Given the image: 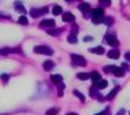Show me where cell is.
<instances>
[{
	"label": "cell",
	"mask_w": 130,
	"mask_h": 115,
	"mask_svg": "<svg viewBox=\"0 0 130 115\" xmlns=\"http://www.w3.org/2000/svg\"><path fill=\"white\" fill-rule=\"evenodd\" d=\"M103 15H104V10L103 8H94L93 11H92V21H93V23L94 25H97V23H101L104 21L103 18Z\"/></svg>",
	"instance_id": "obj_1"
},
{
	"label": "cell",
	"mask_w": 130,
	"mask_h": 115,
	"mask_svg": "<svg viewBox=\"0 0 130 115\" xmlns=\"http://www.w3.org/2000/svg\"><path fill=\"white\" fill-rule=\"evenodd\" d=\"M34 52L36 54H41V55H48V56L54 54V51L50 47H47V45H37V47H34Z\"/></svg>",
	"instance_id": "obj_2"
},
{
	"label": "cell",
	"mask_w": 130,
	"mask_h": 115,
	"mask_svg": "<svg viewBox=\"0 0 130 115\" xmlns=\"http://www.w3.org/2000/svg\"><path fill=\"white\" fill-rule=\"evenodd\" d=\"M71 60L75 66H86V60L85 58H82L81 55H75V54H71Z\"/></svg>",
	"instance_id": "obj_3"
},
{
	"label": "cell",
	"mask_w": 130,
	"mask_h": 115,
	"mask_svg": "<svg viewBox=\"0 0 130 115\" xmlns=\"http://www.w3.org/2000/svg\"><path fill=\"white\" fill-rule=\"evenodd\" d=\"M105 41H107L111 47H117V45L119 44L117 36H115V34H112V33H110V34H107V36H105Z\"/></svg>",
	"instance_id": "obj_4"
},
{
	"label": "cell",
	"mask_w": 130,
	"mask_h": 115,
	"mask_svg": "<svg viewBox=\"0 0 130 115\" xmlns=\"http://www.w3.org/2000/svg\"><path fill=\"white\" fill-rule=\"evenodd\" d=\"M47 12V8H40V10H37V8H33L30 11V15L33 17V18H37L38 15H41V14H45Z\"/></svg>",
	"instance_id": "obj_5"
},
{
	"label": "cell",
	"mask_w": 130,
	"mask_h": 115,
	"mask_svg": "<svg viewBox=\"0 0 130 115\" xmlns=\"http://www.w3.org/2000/svg\"><path fill=\"white\" fill-rule=\"evenodd\" d=\"M112 73H114L115 77H123V75H125V70H123L122 67H118V66H114Z\"/></svg>",
	"instance_id": "obj_6"
},
{
	"label": "cell",
	"mask_w": 130,
	"mask_h": 115,
	"mask_svg": "<svg viewBox=\"0 0 130 115\" xmlns=\"http://www.w3.org/2000/svg\"><path fill=\"white\" fill-rule=\"evenodd\" d=\"M51 81L55 84V85H60L63 84V77L59 75V74H55V75H51Z\"/></svg>",
	"instance_id": "obj_7"
},
{
	"label": "cell",
	"mask_w": 130,
	"mask_h": 115,
	"mask_svg": "<svg viewBox=\"0 0 130 115\" xmlns=\"http://www.w3.org/2000/svg\"><path fill=\"white\" fill-rule=\"evenodd\" d=\"M41 27H54L55 26V21L54 19H44L43 22L40 23Z\"/></svg>",
	"instance_id": "obj_8"
},
{
	"label": "cell",
	"mask_w": 130,
	"mask_h": 115,
	"mask_svg": "<svg viewBox=\"0 0 130 115\" xmlns=\"http://www.w3.org/2000/svg\"><path fill=\"white\" fill-rule=\"evenodd\" d=\"M90 78H92V81H93L94 85L101 81V77H100V74L97 71H92V73H90Z\"/></svg>",
	"instance_id": "obj_9"
},
{
	"label": "cell",
	"mask_w": 130,
	"mask_h": 115,
	"mask_svg": "<svg viewBox=\"0 0 130 115\" xmlns=\"http://www.w3.org/2000/svg\"><path fill=\"white\" fill-rule=\"evenodd\" d=\"M62 18H63V21H64V22H74L75 17L73 15L71 12H64V14L62 15Z\"/></svg>",
	"instance_id": "obj_10"
},
{
	"label": "cell",
	"mask_w": 130,
	"mask_h": 115,
	"mask_svg": "<svg viewBox=\"0 0 130 115\" xmlns=\"http://www.w3.org/2000/svg\"><path fill=\"white\" fill-rule=\"evenodd\" d=\"M118 92H119V88H118V86H115V88L112 89L111 92L107 95V97H105V99H108V100H112L115 96H117V93H118Z\"/></svg>",
	"instance_id": "obj_11"
},
{
	"label": "cell",
	"mask_w": 130,
	"mask_h": 115,
	"mask_svg": "<svg viewBox=\"0 0 130 115\" xmlns=\"http://www.w3.org/2000/svg\"><path fill=\"white\" fill-rule=\"evenodd\" d=\"M14 6H15V8H17V11H18V12H22V14H25V12H26V10H25V7H23L22 3L15 2V3H14Z\"/></svg>",
	"instance_id": "obj_12"
},
{
	"label": "cell",
	"mask_w": 130,
	"mask_h": 115,
	"mask_svg": "<svg viewBox=\"0 0 130 115\" xmlns=\"http://www.w3.org/2000/svg\"><path fill=\"white\" fill-rule=\"evenodd\" d=\"M78 8H79L84 14H85V12H88V11L90 10V6H89V3H81V4L78 6Z\"/></svg>",
	"instance_id": "obj_13"
},
{
	"label": "cell",
	"mask_w": 130,
	"mask_h": 115,
	"mask_svg": "<svg viewBox=\"0 0 130 115\" xmlns=\"http://www.w3.org/2000/svg\"><path fill=\"white\" fill-rule=\"evenodd\" d=\"M92 54H97V55H103L104 54V48L103 47H94V48H90L89 50Z\"/></svg>",
	"instance_id": "obj_14"
},
{
	"label": "cell",
	"mask_w": 130,
	"mask_h": 115,
	"mask_svg": "<svg viewBox=\"0 0 130 115\" xmlns=\"http://www.w3.org/2000/svg\"><path fill=\"white\" fill-rule=\"evenodd\" d=\"M119 51L118 50H112V51H108V58H111V59H118L119 58Z\"/></svg>",
	"instance_id": "obj_15"
},
{
	"label": "cell",
	"mask_w": 130,
	"mask_h": 115,
	"mask_svg": "<svg viewBox=\"0 0 130 115\" xmlns=\"http://www.w3.org/2000/svg\"><path fill=\"white\" fill-rule=\"evenodd\" d=\"M43 66H44V70L50 71V70H52V69H54V62H52V60H45Z\"/></svg>",
	"instance_id": "obj_16"
},
{
	"label": "cell",
	"mask_w": 130,
	"mask_h": 115,
	"mask_svg": "<svg viewBox=\"0 0 130 115\" xmlns=\"http://www.w3.org/2000/svg\"><path fill=\"white\" fill-rule=\"evenodd\" d=\"M77 78L81 79V81H86V79L90 78V74H88V73H79V74L77 75Z\"/></svg>",
	"instance_id": "obj_17"
},
{
	"label": "cell",
	"mask_w": 130,
	"mask_h": 115,
	"mask_svg": "<svg viewBox=\"0 0 130 115\" xmlns=\"http://www.w3.org/2000/svg\"><path fill=\"white\" fill-rule=\"evenodd\" d=\"M107 85H108V82L107 81H104V79H101V81L99 82V84H96V88L97 89H104V88H107Z\"/></svg>",
	"instance_id": "obj_18"
},
{
	"label": "cell",
	"mask_w": 130,
	"mask_h": 115,
	"mask_svg": "<svg viewBox=\"0 0 130 115\" xmlns=\"http://www.w3.org/2000/svg\"><path fill=\"white\" fill-rule=\"evenodd\" d=\"M58 114H59V108H56V107L55 108H50L45 112V115H58Z\"/></svg>",
	"instance_id": "obj_19"
},
{
	"label": "cell",
	"mask_w": 130,
	"mask_h": 115,
	"mask_svg": "<svg viewBox=\"0 0 130 115\" xmlns=\"http://www.w3.org/2000/svg\"><path fill=\"white\" fill-rule=\"evenodd\" d=\"M67 41H69L70 44H75L78 40H77V36H75V34H70V36L67 37Z\"/></svg>",
	"instance_id": "obj_20"
},
{
	"label": "cell",
	"mask_w": 130,
	"mask_h": 115,
	"mask_svg": "<svg viewBox=\"0 0 130 115\" xmlns=\"http://www.w3.org/2000/svg\"><path fill=\"white\" fill-rule=\"evenodd\" d=\"M52 12H54V15H59V14H62V7L60 6H55L54 10H52Z\"/></svg>",
	"instance_id": "obj_21"
},
{
	"label": "cell",
	"mask_w": 130,
	"mask_h": 115,
	"mask_svg": "<svg viewBox=\"0 0 130 115\" xmlns=\"http://www.w3.org/2000/svg\"><path fill=\"white\" fill-rule=\"evenodd\" d=\"M59 33H60V29H50L48 30V34H50V36H58Z\"/></svg>",
	"instance_id": "obj_22"
},
{
	"label": "cell",
	"mask_w": 130,
	"mask_h": 115,
	"mask_svg": "<svg viewBox=\"0 0 130 115\" xmlns=\"http://www.w3.org/2000/svg\"><path fill=\"white\" fill-rule=\"evenodd\" d=\"M73 93H74V95H75L77 97H78V99L81 100V102H85V96H84V95H82V93H81V92H78V90H74V92H73Z\"/></svg>",
	"instance_id": "obj_23"
},
{
	"label": "cell",
	"mask_w": 130,
	"mask_h": 115,
	"mask_svg": "<svg viewBox=\"0 0 130 115\" xmlns=\"http://www.w3.org/2000/svg\"><path fill=\"white\" fill-rule=\"evenodd\" d=\"M18 22L21 23V25H27V18L26 17H21V18L18 19Z\"/></svg>",
	"instance_id": "obj_24"
},
{
	"label": "cell",
	"mask_w": 130,
	"mask_h": 115,
	"mask_svg": "<svg viewBox=\"0 0 130 115\" xmlns=\"http://www.w3.org/2000/svg\"><path fill=\"white\" fill-rule=\"evenodd\" d=\"M103 22L105 23V25H112V22H114V18H111V17H110V18H104Z\"/></svg>",
	"instance_id": "obj_25"
},
{
	"label": "cell",
	"mask_w": 130,
	"mask_h": 115,
	"mask_svg": "<svg viewBox=\"0 0 130 115\" xmlns=\"http://www.w3.org/2000/svg\"><path fill=\"white\" fill-rule=\"evenodd\" d=\"M8 78H10V75H8V74H2V75H0V79H2V81L4 82V84L8 81Z\"/></svg>",
	"instance_id": "obj_26"
},
{
	"label": "cell",
	"mask_w": 130,
	"mask_h": 115,
	"mask_svg": "<svg viewBox=\"0 0 130 115\" xmlns=\"http://www.w3.org/2000/svg\"><path fill=\"white\" fill-rule=\"evenodd\" d=\"M112 69H114V66H105V67H104V71H105V73H112Z\"/></svg>",
	"instance_id": "obj_27"
},
{
	"label": "cell",
	"mask_w": 130,
	"mask_h": 115,
	"mask_svg": "<svg viewBox=\"0 0 130 115\" xmlns=\"http://www.w3.org/2000/svg\"><path fill=\"white\" fill-rule=\"evenodd\" d=\"M63 88H64V85H63V84H60V85H59V90H58V95H59V96L63 95Z\"/></svg>",
	"instance_id": "obj_28"
},
{
	"label": "cell",
	"mask_w": 130,
	"mask_h": 115,
	"mask_svg": "<svg viewBox=\"0 0 130 115\" xmlns=\"http://www.w3.org/2000/svg\"><path fill=\"white\" fill-rule=\"evenodd\" d=\"M101 4H103V6H110L111 3L110 2H101Z\"/></svg>",
	"instance_id": "obj_29"
},
{
	"label": "cell",
	"mask_w": 130,
	"mask_h": 115,
	"mask_svg": "<svg viewBox=\"0 0 130 115\" xmlns=\"http://www.w3.org/2000/svg\"><path fill=\"white\" fill-rule=\"evenodd\" d=\"M127 67H129V66L126 64V63H123V64H122V69H123V70H127Z\"/></svg>",
	"instance_id": "obj_30"
},
{
	"label": "cell",
	"mask_w": 130,
	"mask_h": 115,
	"mask_svg": "<svg viewBox=\"0 0 130 115\" xmlns=\"http://www.w3.org/2000/svg\"><path fill=\"white\" fill-rule=\"evenodd\" d=\"M96 115H107V111H101V112H99V114H96Z\"/></svg>",
	"instance_id": "obj_31"
},
{
	"label": "cell",
	"mask_w": 130,
	"mask_h": 115,
	"mask_svg": "<svg viewBox=\"0 0 130 115\" xmlns=\"http://www.w3.org/2000/svg\"><path fill=\"white\" fill-rule=\"evenodd\" d=\"M123 114H125V111H123V110H121V111H118V114H117V115H123Z\"/></svg>",
	"instance_id": "obj_32"
},
{
	"label": "cell",
	"mask_w": 130,
	"mask_h": 115,
	"mask_svg": "<svg viewBox=\"0 0 130 115\" xmlns=\"http://www.w3.org/2000/svg\"><path fill=\"white\" fill-rule=\"evenodd\" d=\"M125 56H126V59H127V60H130V52H127V54H126Z\"/></svg>",
	"instance_id": "obj_33"
},
{
	"label": "cell",
	"mask_w": 130,
	"mask_h": 115,
	"mask_svg": "<svg viewBox=\"0 0 130 115\" xmlns=\"http://www.w3.org/2000/svg\"><path fill=\"white\" fill-rule=\"evenodd\" d=\"M84 40H85V41H92V37H85Z\"/></svg>",
	"instance_id": "obj_34"
},
{
	"label": "cell",
	"mask_w": 130,
	"mask_h": 115,
	"mask_svg": "<svg viewBox=\"0 0 130 115\" xmlns=\"http://www.w3.org/2000/svg\"><path fill=\"white\" fill-rule=\"evenodd\" d=\"M67 115H78V114H77V112H69Z\"/></svg>",
	"instance_id": "obj_35"
}]
</instances>
